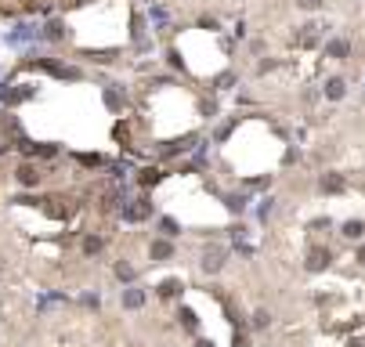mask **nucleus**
Here are the masks:
<instances>
[{
	"label": "nucleus",
	"mask_w": 365,
	"mask_h": 347,
	"mask_svg": "<svg viewBox=\"0 0 365 347\" xmlns=\"http://www.w3.org/2000/svg\"><path fill=\"white\" fill-rule=\"evenodd\" d=\"M329 264V250H311L307 253V268L311 272H318V268H326Z\"/></svg>",
	"instance_id": "f257e3e1"
},
{
	"label": "nucleus",
	"mask_w": 365,
	"mask_h": 347,
	"mask_svg": "<svg viewBox=\"0 0 365 347\" xmlns=\"http://www.w3.org/2000/svg\"><path fill=\"white\" fill-rule=\"evenodd\" d=\"M141 304H145V293H141L138 286L123 289V307H141Z\"/></svg>",
	"instance_id": "f03ea898"
},
{
	"label": "nucleus",
	"mask_w": 365,
	"mask_h": 347,
	"mask_svg": "<svg viewBox=\"0 0 365 347\" xmlns=\"http://www.w3.org/2000/svg\"><path fill=\"white\" fill-rule=\"evenodd\" d=\"M148 253H152L155 260H167V257H174V246H170V243H163V239H155Z\"/></svg>",
	"instance_id": "7ed1b4c3"
},
{
	"label": "nucleus",
	"mask_w": 365,
	"mask_h": 347,
	"mask_svg": "<svg viewBox=\"0 0 365 347\" xmlns=\"http://www.w3.org/2000/svg\"><path fill=\"white\" fill-rule=\"evenodd\" d=\"M361 231H365V221H347V224H344V235H347V239H358Z\"/></svg>",
	"instance_id": "20e7f679"
},
{
	"label": "nucleus",
	"mask_w": 365,
	"mask_h": 347,
	"mask_svg": "<svg viewBox=\"0 0 365 347\" xmlns=\"http://www.w3.org/2000/svg\"><path fill=\"white\" fill-rule=\"evenodd\" d=\"M326 55H333V58H344V55H347V40H333V44H326Z\"/></svg>",
	"instance_id": "39448f33"
},
{
	"label": "nucleus",
	"mask_w": 365,
	"mask_h": 347,
	"mask_svg": "<svg viewBox=\"0 0 365 347\" xmlns=\"http://www.w3.org/2000/svg\"><path fill=\"white\" fill-rule=\"evenodd\" d=\"M322 188H326V192H344V177H326V181H322Z\"/></svg>",
	"instance_id": "423d86ee"
},
{
	"label": "nucleus",
	"mask_w": 365,
	"mask_h": 347,
	"mask_svg": "<svg viewBox=\"0 0 365 347\" xmlns=\"http://www.w3.org/2000/svg\"><path fill=\"white\" fill-rule=\"evenodd\" d=\"M36 177H40V174H36L33 167H22V170H18V181H22V184H36Z\"/></svg>",
	"instance_id": "0eeeda50"
},
{
	"label": "nucleus",
	"mask_w": 365,
	"mask_h": 347,
	"mask_svg": "<svg viewBox=\"0 0 365 347\" xmlns=\"http://www.w3.org/2000/svg\"><path fill=\"white\" fill-rule=\"evenodd\" d=\"M177 289H181V282H177V279H170V282H163V286H159V297H174Z\"/></svg>",
	"instance_id": "6e6552de"
},
{
	"label": "nucleus",
	"mask_w": 365,
	"mask_h": 347,
	"mask_svg": "<svg viewBox=\"0 0 365 347\" xmlns=\"http://www.w3.org/2000/svg\"><path fill=\"white\" fill-rule=\"evenodd\" d=\"M326 94H329V98H344V84H340V80H329V84H326Z\"/></svg>",
	"instance_id": "1a4fd4ad"
},
{
	"label": "nucleus",
	"mask_w": 365,
	"mask_h": 347,
	"mask_svg": "<svg viewBox=\"0 0 365 347\" xmlns=\"http://www.w3.org/2000/svg\"><path fill=\"white\" fill-rule=\"evenodd\" d=\"M181 318H185V326H188V329H195V315L188 311V307H181Z\"/></svg>",
	"instance_id": "9d476101"
},
{
	"label": "nucleus",
	"mask_w": 365,
	"mask_h": 347,
	"mask_svg": "<svg viewBox=\"0 0 365 347\" xmlns=\"http://www.w3.org/2000/svg\"><path fill=\"white\" fill-rule=\"evenodd\" d=\"M116 275H119V279H134V272H131V264H119V268H116Z\"/></svg>",
	"instance_id": "9b49d317"
},
{
	"label": "nucleus",
	"mask_w": 365,
	"mask_h": 347,
	"mask_svg": "<svg viewBox=\"0 0 365 347\" xmlns=\"http://www.w3.org/2000/svg\"><path fill=\"white\" fill-rule=\"evenodd\" d=\"M84 250H87V253H98V250H101V239H87Z\"/></svg>",
	"instance_id": "f8f14e48"
},
{
	"label": "nucleus",
	"mask_w": 365,
	"mask_h": 347,
	"mask_svg": "<svg viewBox=\"0 0 365 347\" xmlns=\"http://www.w3.org/2000/svg\"><path fill=\"white\" fill-rule=\"evenodd\" d=\"M253 326L264 329V326H268V311H257V315H253Z\"/></svg>",
	"instance_id": "ddd939ff"
},
{
	"label": "nucleus",
	"mask_w": 365,
	"mask_h": 347,
	"mask_svg": "<svg viewBox=\"0 0 365 347\" xmlns=\"http://www.w3.org/2000/svg\"><path fill=\"white\" fill-rule=\"evenodd\" d=\"M297 4H300V8H307V11H315V8L322 4V0H297Z\"/></svg>",
	"instance_id": "4468645a"
},
{
	"label": "nucleus",
	"mask_w": 365,
	"mask_h": 347,
	"mask_svg": "<svg viewBox=\"0 0 365 347\" xmlns=\"http://www.w3.org/2000/svg\"><path fill=\"white\" fill-rule=\"evenodd\" d=\"M195 347H214V340H199V343H195Z\"/></svg>",
	"instance_id": "2eb2a0df"
},
{
	"label": "nucleus",
	"mask_w": 365,
	"mask_h": 347,
	"mask_svg": "<svg viewBox=\"0 0 365 347\" xmlns=\"http://www.w3.org/2000/svg\"><path fill=\"white\" fill-rule=\"evenodd\" d=\"M358 260H361V264H365V250H358Z\"/></svg>",
	"instance_id": "dca6fc26"
},
{
	"label": "nucleus",
	"mask_w": 365,
	"mask_h": 347,
	"mask_svg": "<svg viewBox=\"0 0 365 347\" xmlns=\"http://www.w3.org/2000/svg\"><path fill=\"white\" fill-rule=\"evenodd\" d=\"M351 347H361V343H351Z\"/></svg>",
	"instance_id": "f3484780"
}]
</instances>
